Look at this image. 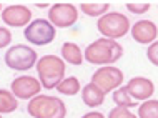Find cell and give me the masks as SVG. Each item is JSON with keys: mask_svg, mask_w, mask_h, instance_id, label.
I'll use <instances>...</instances> for the list:
<instances>
[{"mask_svg": "<svg viewBox=\"0 0 158 118\" xmlns=\"http://www.w3.org/2000/svg\"><path fill=\"white\" fill-rule=\"evenodd\" d=\"M123 55V48L117 40L110 39H98L92 42L83 53V60H87L92 65H113Z\"/></svg>", "mask_w": 158, "mask_h": 118, "instance_id": "1", "label": "cell"}, {"mask_svg": "<svg viewBox=\"0 0 158 118\" xmlns=\"http://www.w3.org/2000/svg\"><path fill=\"white\" fill-rule=\"evenodd\" d=\"M37 73H38V82L42 88L45 90H53L57 85L65 78L67 65L60 57L57 55H44L40 57L35 63Z\"/></svg>", "mask_w": 158, "mask_h": 118, "instance_id": "2", "label": "cell"}, {"mask_svg": "<svg viewBox=\"0 0 158 118\" xmlns=\"http://www.w3.org/2000/svg\"><path fill=\"white\" fill-rule=\"evenodd\" d=\"M27 112L32 118H65L67 105L58 96L37 95L28 100Z\"/></svg>", "mask_w": 158, "mask_h": 118, "instance_id": "3", "label": "cell"}, {"mask_svg": "<svg viewBox=\"0 0 158 118\" xmlns=\"http://www.w3.org/2000/svg\"><path fill=\"white\" fill-rule=\"evenodd\" d=\"M97 28L103 35V39L117 40L130 32V18L120 12H106L98 18Z\"/></svg>", "mask_w": 158, "mask_h": 118, "instance_id": "4", "label": "cell"}, {"mask_svg": "<svg viewBox=\"0 0 158 118\" xmlns=\"http://www.w3.org/2000/svg\"><path fill=\"white\" fill-rule=\"evenodd\" d=\"M5 65L10 70L17 71H27L35 67L38 60L37 52L28 45H12L5 52Z\"/></svg>", "mask_w": 158, "mask_h": 118, "instance_id": "5", "label": "cell"}, {"mask_svg": "<svg viewBox=\"0 0 158 118\" xmlns=\"http://www.w3.org/2000/svg\"><path fill=\"white\" fill-rule=\"evenodd\" d=\"M57 28L45 18H33L25 27L23 37L28 43L33 45H48L55 40Z\"/></svg>", "mask_w": 158, "mask_h": 118, "instance_id": "6", "label": "cell"}, {"mask_svg": "<svg viewBox=\"0 0 158 118\" xmlns=\"http://www.w3.org/2000/svg\"><path fill=\"white\" fill-rule=\"evenodd\" d=\"M90 83H93L98 90H102L106 95L123 85V71L113 65L102 67V68L95 70V73L92 75Z\"/></svg>", "mask_w": 158, "mask_h": 118, "instance_id": "7", "label": "cell"}, {"mask_svg": "<svg viewBox=\"0 0 158 118\" xmlns=\"http://www.w3.org/2000/svg\"><path fill=\"white\" fill-rule=\"evenodd\" d=\"M78 20V8L73 3H53L48 8V22L55 28H70Z\"/></svg>", "mask_w": 158, "mask_h": 118, "instance_id": "8", "label": "cell"}, {"mask_svg": "<svg viewBox=\"0 0 158 118\" xmlns=\"http://www.w3.org/2000/svg\"><path fill=\"white\" fill-rule=\"evenodd\" d=\"M40 90L42 85L38 78L32 77V75H20L10 83V92L17 100H32L33 96L40 95Z\"/></svg>", "mask_w": 158, "mask_h": 118, "instance_id": "9", "label": "cell"}, {"mask_svg": "<svg viewBox=\"0 0 158 118\" xmlns=\"http://www.w3.org/2000/svg\"><path fill=\"white\" fill-rule=\"evenodd\" d=\"M2 20L3 23L8 25V27L14 28H25L28 23L32 22V10L27 5H22V3H14V5H8L5 8H2Z\"/></svg>", "mask_w": 158, "mask_h": 118, "instance_id": "10", "label": "cell"}, {"mask_svg": "<svg viewBox=\"0 0 158 118\" xmlns=\"http://www.w3.org/2000/svg\"><path fill=\"white\" fill-rule=\"evenodd\" d=\"M125 90L128 92V95L135 100V102H145L150 100L153 93H155V83L147 77H133L128 80V83H125Z\"/></svg>", "mask_w": 158, "mask_h": 118, "instance_id": "11", "label": "cell"}, {"mask_svg": "<svg viewBox=\"0 0 158 118\" xmlns=\"http://www.w3.org/2000/svg\"><path fill=\"white\" fill-rule=\"evenodd\" d=\"M130 33L135 42H138L142 45H150L158 37V27L155 22L143 18V20H138L133 27H130Z\"/></svg>", "mask_w": 158, "mask_h": 118, "instance_id": "12", "label": "cell"}, {"mask_svg": "<svg viewBox=\"0 0 158 118\" xmlns=\"http://www.w3.org/2000/svg\"><path fill=\"white\" fill-rule=\"evenodd\" d=\"M60 53H62V57H60L62 60L67 62V63H70V65L78 67V65H82V63H83V52H82V48H80L77 43H73V42H65V43L62 45Z\"/></svg>", "mask_w": 158, "mask_h": 118, "instance_id": "13", "label": "cell"}, {"mask_svg": "<svg viewBox=\"0 0 158 118\" xmlns=\"http://www.w3.org/2000/svg\"><path fill=\"white\" fill-rule=\"evenodd\" d=\"M82 100L88 108H97V107H100V105H103L105 93L102 90H98L93 83H88V85H85V88L82 90Z\"/></svg>", "mask_w": 158, "mask_h": 118, "instance_id": "14", "label": "cell"}, {"mask_svg": "<svg viewBox=\"0 0 158 118\" xmlns=\"http://www.w3.org/2000/svg\"><path fill=\"white\" fill-rule=\"evenodd\" d=\"M17 108H19V100L12 95V92L0 88V115L14 113Z\"/></svg>", "mask_w": 158, "mask_h": 118, "instance_id": "15", "label": "cell"}, {"mask_svg": "<svg viewBox=\"0 0 158 118\" xmlns=\"http://www.w3.org/2000/svg\"><path fill=\"white\" fill-rule=\"evenodd\" d=\"M80 10L88 17H98L100 18L102 15H105L110 10V3H106V2H85V3H80Z\"/></svg>", "mask_w": 158, "mask_h": 118, "instance_id": "16", "label": "cell"}, {"mask_svg": "<svg viewBox=\"0 0 158 118\" xmlns=\"http://www.w3.org/2000/svg\"><path fill=\"white\" fill-rule=\"evenodd\" d=\"M57 90H58V93H62V95L73 96L82 90V85H80V80L77 77H65L57 85Z\"/></svg>", "mask_w": 158, "mask_h": 118, "instance_id": "17", "label": "cell"}, {"mask_svg": "<svg viewBox=\"0 0 158 118\" xmlns=\"http://www.w3.org/2000/svg\"><path fill=\"white\" fill-rule=\"evenodd\" d=\"M112 98L117 107L120 108H133V107H138V102H135L133 98H131L130 95H128V92L125 90V87H120L117 88V90L112 92Z\"/></svg>", "mask_w": 158, "mask_h": 118, "instance_id": "18", "label": "cell"}, {"mask_svg": "<svg viewBox=\"0 0 158 118\" xmlns=\"http://www.w3.org/2000/svg\"><path fill=\"white\" fill-rule=\"evenodd\" d=\"M138 118H158V100H145L138 107Z\"/></svg>", "mask_w": 158, "mask_h": 118, "instance_id": "19", "label": "cell"}, {"mask_svg": "<svg viewBox=\"0 0 158 118\" xmlns=\"http://www.w3.org/2000/svg\"><path fill=\"white\" fill-rule=\"evenodd\" d=\"M127 10L131 12V14H135V15H143L150 10V3H147V2H140V3L130 2V3H127Z\"/></svg>", "mask_w": 158, "mask_h": 118, "instance_id": "20", "label": "cell"}, {"mask_svg": "<svg viewBox=\"0 0 158 118\" xmlns=\"http://www.w3.org/2000/svg\"><path fill=\"white\" fill-rule=\"evenodd\" d=\"M108 118H138L133 112H130L128 108H120V107H115L113 110H110Z\"/></svg>", "mask_w": 158, "mask_h": 118, "instance_id": "21", "label": "cell"}, {"mask_svg": "<svg viewBox=\"0 0 158 118\" xmlns=\"http://www.w3.org/2000/svg\"><path fill=\"white\" fill-rule=\"evenodd\" d=\"M147 58H148V62H150L152 65L158 67V40H155L153 43L148 45V48H147Z\"/></svg>", "mask_w": 158, "mask_h": 118, "instance_id": "22", "label": "cell"}, {"mask_svg": "<svg viewBox=\"0 0 158 118\" xmlns=\"http://www.w3.org/2000/svg\"><path fill=\"white\" fill-rule=\"evenodd\" d=\"M12 43V32L7 27H0V50Z\"/></svg>", "mask_w": 158, "mask_h": 118, "instance_id": "23", "label": "cell"}, {"mask_svg": "<svg viewBox=\"0 0 158 118\" xmlns=\"http://www.w3.org/2000/svg\"><path fill=\"white\" fill-rule=\"evenodd\" d=\"M82 118H105V115L100 112H88V113H85Z\"/></svg>", "mask_w": 158, "mask_h": 118, "instance_id": "24", "label": "cell"}, {"mask_svg": "<svg viewBox=\"0 0 158 118\" xmlns=\"http://www.w3.org/2000/svg\"><path fill=\"white\" fill-rule=\"evenodd\" d=\"M37 7L38 8H47V7H48V3H37Z\"/></svg>", "mask_w": 158, "mask_h": 118, "instance_id": "25", "label": "cell"}, {"mask_svg": "<svg viewBox=\"0 0 158 118\" xmlns=\"http://www.w3.org/2000/svg\"><path fill=\"white\" fill-rule=\"evenodd\" d=\"M0 12H2V3H0Z\"/></svg>", "mask_w": 158, "mask_h": 118, "instance_id": "26", "label": "cell"}, {"mask_svg": "<svg viewBox=\"0 0 158 118\" xmlns=\"http://www.w3.org/2000/svg\"><path fill=\"white\" fill-rule=\"evenodd\" d=\"M0 118H2V115H0Z\"/></svg>", "mask_w": 158, "mask_h": 118, "instance_id": "27", "label": "cell"}]
</instances>
